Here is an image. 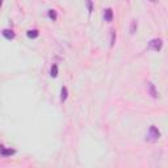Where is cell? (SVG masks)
Wrapping results in <instances>:
<instances>
[{
  "label": "cell",
  "mask_w": 168,
  "mask_h": 168,
  "mask_svg": "<svg viewBox=\"0 0 168 168\" xmlns=\"http://www.w3.org/2000/svg\"><path fill=\"white\" fill-rule=\"evenodd\" d=\"M47 17L50 18V20H53V21H57L58 13H57L55 9H49V11H47Z\"/></svg>",
  "instance_id": "cell-8"
},
{
  "label": "cell",
  "mask_w": 168,
  "mask_h": 168,
  "mask_svg": "<svg viewBox=\"0 0 168 168\" xmlns=\"http://www.w3.org/2000/svg\"><path fill=\"white\" fill-rule=\"evenodd\" d=\"M16 150L14 149H7V147H4L3 145H0V155L4 156V158H7V156H12L16 154Z\"/></svg>",
  "instance_id": "cell-3"
},
{
  "label": "cell",
  "mask_w": 168,
  "mask_h": 168,
  "mask_svg": "<svg viewBox=\"0 0 168 168\" xmlns=\"http://www.w3.org/2000/svg\"><path fill=\"white\" fill-rule=\"evenodd\" d=\"M104 20L106 22H112L113 21V9L112 8H106L104 11Z\"/></svg>",
  "instance_id": "cell-6"
},
{
  "label": "cell",
  "mask_w": 168,
  "mask_h": 168,
  "mask_svg": "<svg viewBox=\"0 0 168 168\" xmlns=\"http://www.w3.org/2000/svg\"><path fill=\"white\" fill-rule=\"evenodd\" d=\"M149 2H151V3H156L158 0H149Z\"/></svg>",
  "instance_id": "cell-14"
},
{
  "label": "cell",
  "mask_w": 168,
  "mask_h": 168,
  "mask_svg": "<svg viewBox=\"0 0 168 168\" xmlns=\"http://www.w3.org/2000/svg\"><path fill=\"white\" fill-rule=\"evenodd\" d=\"M137 28H138V22L135 20H133L131 24H130V34H134L137 32Z\"/></svg>",
  "instance_id": "cell-11"
},
{
  "label": "cell",
  "mask_w": 168,
  "mask_h": 168,
  "mask_svg": "<svg viewBox=\"0 0 168 168\" xmlns=\"http://www.w3.org/2000/svg\"><path fill=\"white\" fill-rule=\"evenodd\" d=\"M3 34V37L8 39V41H11V39H13L14 37H16V34H14V32L12 30V29H4V30L2 32Z\"/></svg>",
  "instance_id": "cell-5"
},
{
  "label": "cell",
  "mask_w": 168,
  "mask_h": 168,
  "mask_svg": "<svg viewBox=\"0 0 168 168\" xmlns=\"http://www.w3.org/2000/svg\"><path fill=\"white\" fill-rule=\"evenodd\" d=\"M160 137H162V134H160L159 129H158L156 126L151 125L150 129H149V133H147V135H146V141H149L151 143H155V142H158V139H159Z\"/></svg>",
  "instance_id": "cell-1"
},
{
  "label": "cell",
  "mask_w": 168,
  "mask_h": 168,
  "mask_svg": "<svg viewBox=\"0 0 168 168\" xmlns=\"http://www.w3.org/2000/svg\"><path fill=\"white\" fill-rule=\"evenodd\" d=\"M147 92H149V95H150L151 97H154V98H156L158 96H159V93H158V90H156L155 84L152 83V82L147 83Z\"/></svg>",
  "instance_id": "cell-4"
},
{
  "label": "cell",
  "mask_w": 168,
  "mask_h": 168,
  "mask_svg": "<svg viewBox=\"0 0 168 168\" xmlns=\"http://www.w3.org/2000/svg\"><path fill=\"white\" fill-rule=\"evenodd\" d=\"M50 76L51 78H57L58 76V65H54L51 66V68H50Z\"/></svg>",
  "instance_id": "cell-10"
},
{
  "label": "cell",
  "mask_w": 168,
  "mask_h": 168,
  "mask_svg": "<svg viewBox=\"0 0 168 168\" xmlns=\"http://www.w3.org/2000/svg\"><path fill=\"white\" fill-rule=\"evenodd\" d=\"M149 49L152 51H160L163 49V39L162 38H154L149 42Z\"/></svg>",
  "instance_id": "cell-2"
},
{
  "label": "cell",
  "mask_w": 168,
  "mask_h": 168,
  "mask_svg": "<svg viewBox=\"0 0 168 168\" xmlns=\"http://www.w3.org/2000/svg\"><path fill=\"white\" fill-rule=\"evenodd\" d=\"M86 4H87L88 12H90V14H91L93 12V2H92V0H86Z\"/></svg>",
  "instance_id": "cell-12"
},
{
  "label": "cell",
  "mask_w": 168,
  "mask_h": 168,
  "mask_svg": "<svg viewBox=\"0 0 168 168\" xmlns=\"http://www.w3.org/2000/svg\"><path fill=\"white\" fill-rule=\"evenodd\" d=\"M2 6H3V0H0V8H2Z\"/></svg>",
  "instance_id": "cell-15"
},
{
  "label": "cell",
  "mask_w": 168,
  "mask_h": 168,
  "mask_svg": "<svg viewBox=\"0 0 168 168\" xmlns=\"http://www.w3.org/2000/svg\"><path fill=\"white\" fill-rule=\"evenodd\" d=\"M26 36L29 38H37L39 36V30H38V29H30V30L26 32Z\"/></svg>",
  "instance_id": "cell-7"
},
{
  "label": "cell",
  "mask_w": 168,
  "mask_h": 168,
  "mask_svg": "<svg viewBox=\"0 0 168 168\" xmlns=\"http://www.w3.org/2000/svg\"><path fill=\"white\" fill-rule=\"evenodd\" d=\"M112 33V36H110V46L113 47V46H114V42H116V30H110Z\"/></svg>",
  "instance_id": "cell-13"
},
{
  "label": "cell",
  "mask_w": 168,
  "mask_h": 168,
  "mask_svg": "<svg viewBox=\"0 0 168 168\" xmlns=\"http://www.w3.org/2000/svg\"><path fill=\"white\" fill-rule=\"evenodd\" d=\"M67 96H68V90H67V87H62V90H61V101L65 102V101L67 100Z\"/></svg>",
  "instance_id": "cell-9"
}]
</instances>
